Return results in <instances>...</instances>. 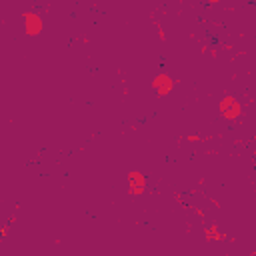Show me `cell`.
<instances>
[{
  "label": "cell",
  "instance_id": "6da1fadb",
  "mask_svg": "<svg viewBox=\"0 0 256 256\" xmlns=\"http://www.w3.org/2000/svg\"><path fill=\"white\" fill-rule=\"evenodd\" d=\"M218 110H220V116L226 120H236L242 114V106L234 96H224L218 104Z\"/></svg>",
  "mask_w": 256,
  "mask_h": 256
},
{
  "label": "cell",
  "instance_id": "7a4b0ae2",
  "mask_svg": "<svg viewBox=\"0 0 256 256\" xmlns=\"http://www.w3.org/2000/svg\"><path fill=\"white\" fill-rule=\"evenodd\" d=\"M144 188H146V176L138 170L128 172V190H130V194L138 196V194L144 192Z\"/></svg>",
  "mask_w": 256,
  "mask_h": 256
},
{
  "label": "cell",
  "instance_id": "3957f363",
  "mask_svg": "<svg viewBox=\"0 0 256 256\" xmlns=\"http://www.w3.org/2000/svg\"><path fill=\"white\" fill-rule=\"evenodd\" d=\"M24 30L28 36H38L42 32V18L36 12H26L24 14Z\"/></svg>",
  "mask_w": 256,
  "mask_h": 256
},
{
  "label": "cell",
  "instance_id": "277c9868",
  "mask_svg": "<svg viewBox=\"0 0 256 256\" xmlns=\"http://www.w3.org/2000/svg\"><path fill=\"white\" fill-rule=\"evenodd\" d=\"M152 88L156 90L158 96H166V94L174 88V80H172L168 74H158V76L152 80Z\"/></svg>",
  "mask_w": 256,
  "mask_h": 256
},
{
  "label": "cell",
  "instance_id": "5b68a950",
  "mask_svg": "<svg viewBox=\"0 0 256 256\" xmlns=\"http://www.w3.org/2000/svg\"><path fill=\"white\" fill-rule=\"evenodd\" d=\"M206 238H208V240H212V238H218V240H222L224 236L218 232V228H216V226H210V228H206Z\"/></svg>",
  "mask_w": 256,
  "mask_h": 256
},
{
  "label": "cell",
  "instance_id": "8992f818",
  "mask_svg": "<svg viewBox=\"0 0 256 256\" xmlns=\"http://www.w3.org/2000/svg\"><path fill=\"white\" fill-rule=\"evenodd\" d=\"M186 140H188V142H200V136H196V134H190Z\"/></svg>",
  "mask_w": 256,
  "mask_h": 256
},
{
  "label": "cell",
  "instance_id": "52a82bcc",
  "mask_svg": "<svg viewBox=\"0 0 256 256\" xmlns=\"http://www.w3.org/2000/svg\"><path fill=\"white\" fill-rule=\"evenodd\" d=\"M206 2H210V4H216V2H220V0H206Z\"/></svg>",
  "mask_w": 256,
  "mask_h": 256
}]
</instances>
